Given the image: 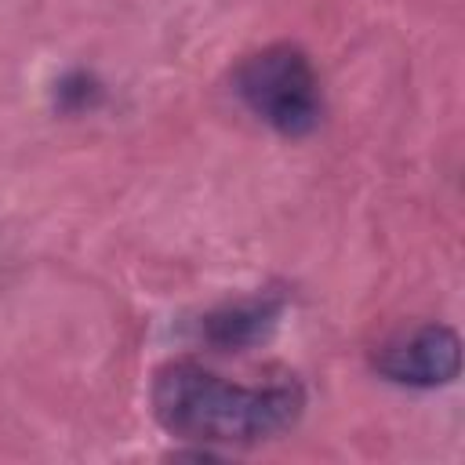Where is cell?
Listing matches in <instances>:
<instances>
[{
  "label": "cell",
  "mask_w": 465,
  "mask_h": 465,
  "mask_svg": "<svg viewBox=\"0 0 465 465\" xmlns=\"http://www.w3.org/2000/svg\"><path fill=\"white\" fill-rule=\"evenodd\" d=\"M305 392L294 378L258 385L229 381L196 360H171L153 378L156 421L189 443L247 447L280 436L302 418Z\"/></svg>",
  "instance_id": "1"
},
{
  "label": "cell",
  "mask_w": 465,
  "mask_h": 465,
  "mask_svg": "<svg viewBox=\"0 0 465 465\" xmlns=\"http://www.w3.org/2000/svg\"><path fill=\"white\" fill-rule=\"evenodd\" d=\"M232 91L262 124L287 138L309 134L323 113L320 76L294 44H269L247 54L232 73Z\"/></svg>",
  "instance_id": "2"
},
{
  "label": "cell",
  "mask_w": 465,
  "mask_h": 465,
  "mask_svg": "<svg viewBox=\"0 0 465 465\" xmlns=\"http://www.w3.org/2000/svg\"><path fill=\"white\" fill-rule=\"evenodd\" d=\"M371 367L392 385L436 389L458 378L461 341L447 323H418L378 341L371 352Z\"/></svg>",
  "instance_id": "3"
},
{
  "label": "cell",
  "mask_w": 465,
  "mask_h": 465,
  "mask_svg": "<svg viewBox=\"0 0 465 465\" xmlns=\"http://www.w3.org/2000/svg\"><path fill=\"white\" fill-rule=\"evenodd\" d=\"M280 305L276 302H240V305H225L218 312H211L203 320V334L211 345L218 349H243L254 345L258 338L269 334V327L276 323Z\"/></svg>",
  "instance_id": "4"
},
{
  "label": "cell",
  "mask_w": 465,
  "mask_h": 465,
  "mask_svg": "<svg viewBox=\"0 0 465 465\" xmlns=\"http://www.w3.org/2000/svg\"><path fill=\"white\" fill-rule=\"evenodd\" d=\"M91 94H94V84H91L84 73L65 76V80H62V87H58L62 105H87V102H91Z\"/></svg>",
  "instance_id": "5"
}]
</instances>
